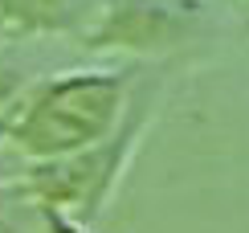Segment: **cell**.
I'll use <instances>...</instances> for the list:
<instances>
[{"instance_id": "1", "label": "cell", "mask_w": 249, "mask_h": 233, "mask_svg": "<svg viewBox=\"0 0 249 233\" xmlns=\"http://www.w3.org/2000/svg\"><path fill=\"white\" fill-rule=\"evenodd\" d=\"M127 115V74L82 70L33 82L0 123V147L25 164L82 155L119 131Z\"/></svg>"}, {"instance_id": "2", "label": "cell", "mask_w": 249, "mask_h": 233, "mask_svg": "<svg viewBox=\"0 0 249 233\" xmlns=\"http://www.w3.org/2000/svg\"><path fill=\"white\" fill-rule=\"evenodd\" d=\"M107 0H0V33L8 37H86Z\"/></svg>"}, {"instance_id": "3", "label": "cell", "mask_w": 249, "mask_h": 233, "mask_svg": "<svg viewBox=\"0 0 249 233\" xmlns=\"http://www.w3.org/2000/svg\"><path fill=\"white\" fill-rule=\"evenodd\" d=\"M29 86H33V82H29L20 70H13V66H0V123L8 119V111H13L17 102H20V94H25Z\"/></svg>"}, {"instance_id": "4", "label": "cell", "mask_w": 249, "mask_h": 233, "mask_svg": "<svg viewBox=\"0 0 249 233\" xmlns=\"http://www.w3.org/2000/svg\"><path fill=\"white\" fill-rule=\"evenodd\" d=\"M37 233H90V225H82L74 217H61V213H41V229Z\"/></svg>"}, {"instance_id": "5", "label": "cell", "mask_w": 249, "mask_h": 233, "mask_svg": "<svg viewBox=\"0 0 249 233\" xmlns=\"http://www.w3.org/2000/svg\"><path fill=\"white\" fill-rule=\"evenodd\" d=\"M0 233H17V225H13V221H8L4 213H0Z\"/></svg>"}, {"instance_id": "6", "label": "cell", "mask_w": 249, "mask_h": 233, "mask_svg": "<svg viewBox=\"0 0 249 233\" xmlns=\"http://www.w3.org/2000/svg\"><path fill=\"white\" fill-rule=\"evenodd\" d=\"M8 180H13V176H8V172H0V188H8Z\"/></svg>"}]
</instances>
